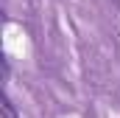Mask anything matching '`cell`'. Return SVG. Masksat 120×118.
I'll use <instances>...</instances> for the list:
<instances>
[]
</instances>
